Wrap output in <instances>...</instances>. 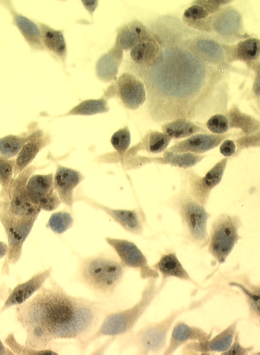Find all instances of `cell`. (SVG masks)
Masks as SVG:
<instances>
[{"instance_id":"cell-1","label":"cell","mask_w":260,"mask_h":355,"mask_svg":"<svg viewBox=\"0 0 260 355\" xmlns=\"http://www.w3.org/2000/svg\"><path fill=\"white\" fill-rule=\"evenodd\" d=\"M110 311L105 302L74 297L50 277L30 300L15 306V316L26 346L53 349L56 341L71 340L80 350Z\"/></svg>"},{"instance_id":"cell-2","label":"cell","mask_w":260,"mask_h":355,"mask_svg":"<svg viewBox=\"0 0 260 355\" xmlns=\"http://www.w3.org/2000/svg\"><path fill=\"white\" fill-rule=\"evenodd\" d=\"M226 290L221 286L210 289L204 297L192 302L189 306L172 311L165 318L148 323L139 330L117 338L119 352L134 347L138 354H162L167 347L168 334L177 319L183 313L196 310L209 302L216 295Z\"/></svg>"},{"instance_id":"cell-3","label":"cell","mask_w":260,"mask_h":355,"mask_svg":"<svg viewBox=\"0 0 260 355\" xmlns=\"http://www.w3.org/2000/svg\"><path fill=\"white\" fill-rule=\"evenodd\" d=\"M127 270L117 254L100 252L80 257L76 281L102 297H110L117 291Z\"/></svg>"},{"instance_id":"cell-4","label":"cell","mask_w":260,"mask_h":355,"mask_svg":"<svg viewBox=\"0 0 260 355\" xmlns=\"http://www.w3.org/2000/svg\"><path fill=\"white\" fill-rule=\"evenodd\" d=\"M181 184L178 191L165 202L180 217L183 227V240L186 245L199 250L207 246L209 232L207 223L211 214L189 195L185 177L180 173Z\"/></svg>"},{"instance_id":"cell-5","label":"cell","mask_w":260,"mask_h":355,"mask_svg":"<svg viewBox=\"0 0 260 355\" xmlns=\"http://www.w3.org/2000/svg\"><path fill=\"white\" fill-rule=\"evenodd\" d=\"M162 288L157 285L156 279H149L142 291L140 300L132 307L110 311L104 316L100 327L80 349L84 353L89 346L104 337L118 338L133 331L137 322L149 308Z\"/></svg>"},{"instance_id":"cell-6","label":"cell","mask_w":260,"mask_h":355,"mask_svg":"<svg viewBox=\"0 0 260 355\" xmlns=\"http://www.w3.org/2000/svg\"><path fill=\"white\" fill-rule=\"evenodd\" d=\"M47 166L48 164L30 165L14 178L7 197L0 200V212L17 218L37 219L41 211L28 198L26 186L30 178L37 171L44 169Z\"/></svg>"},{"instance_id":"cell-7","label":"cell","mask_w":260,"mask_h":355,"mask_svg":"<svg viewBox=\"0 0 260 355\" xmlns=\"http://www.w3.org/2000/svg\"><path fill=\"white\" fill-rule=\"evenodd\" d=\"M243 225L236 215L222 214L212 223L209 234V253L218 262L224 263L241 239L239 230Z\"/></svg>"},{"instance_id":"cell-8","label":"cell","mask_w":260,"mask_h":355,"mask_svg":"<svg viewBox=\"0 0 260 355\" xmlns=\"http://www.w3.org/2000/svg\"><path fill=\"white\" fill-rule=\"evenodd\" d=\"M37 220L10 217L0 212V222L5 228L8 241V252L2 269L3 275H9L10 265L17 263L21 259L24 244Z\"/></svg>"},{"instance_id":"cell-9","label":"cell","mask_w":260,"mask_h":355,"mask_svg":"<svg viewBox=\"0 0 260 355\" xmlns=\"http://www.w3.org/2000/svg\"><path fill=\"white\" fill-rule=\"evenodd\" d=\"M229 158H224L216 164L205 176H201L192 168L180 171L186 180L191 197L203 207H206L212 191L222 181Z\"/></svg>"},{"instance_id":"cell-10","label":"cell","mask_w":260,"mask_h":355,"mask_svg":"<svg viewBox=\"0 0 260 355\" xmlns=\"http://www.w3.org/2000/svg\"><path fill=\"white\" fill-rule=\"evenodd\" d=\"M74 200L83 202L95 210L103 211L124 230L134 235H142L147 223V216L140 208L133 210L113 209L86 196L81 189L75 191Z\"/></svg>"},{"instance_id":"cell-11","label":"cell","mask_w":260,"mask_h":355,"mask_svg":"<svg viewBox=\"0 0 260 355\" xmlns=\"http://www.w3.org/2000/svg\"><path fill=\"white\" fill-rule=\"evenodd\" d=\"M106 243L118 255L127 269L138 271L142 279L159 278V273L151 268L145 255L133 243L124 239L106 236Z\"/></svg>"},{"instance_id":"cell-12","label":"cell","mask_w":260,"mask_h":355,"mask_svg":"<svg viewBox=\"0 0 260 355\" xmlns=\"http://www.w3.org/2000/svg\"><path fill=\"white\" fill-rule=\"evenodd\" d=\"M26 191L32 202L41 211H55L62 203L55 189L53 173H34L27 182Z\"/></svg>"},{"instance_id":"cell-13","label":"cell","mask_w":260,"mask_h":355,"mask_svg":"<svg viewBox=\"0 0 260 355\" xmlns=\"http://www.w3.org/2000/svg\"><path fill=\"white\" fill-rule=\"evenodd\" d=\"M243 135H244L242 132H229L220 135L198 133L173 145L167 151L172 153H192L199 155L215 149L228 138Z\"/></svg>"},{"instance_id":"cell-14","label":"cell","mask_w":260,"mask_h":355,"mask_svg":"<svg viewBox=\"0 0 260 355\" xmlns=\"http://www.w3.org/2000/svg\"><path fill=\"white\" fill-rule=\"evenodd\" d=\"M53 268H50L34 275L26 282L17 284L8 295L4 304L0 309V315L6 311L21 305L30 300L51 277Z\"/></svg>"},{"instance_id":"cell-15","label":"cell","mask_w":260,"mask_h":355,"mask_svg":"<svg viewBox=\"0 0 260 355\" xmlns=\"http://www.w3.org/2000/svg\"><path fill=\"white\" fill-rule=\"evenodd\" d=\"M240 319L231 323L228 328L213 338L205 342H189L182 349L183 354H211L223 353L232 344Z\"/></svg>"},{"instance_id":"cell-16","label":"cell","mask_w":260,"mask_h":355,"mask_svg":"<svg viewBox=\"0 0 260 355\" xmlns=\"http://www.w3.org/2000/svg\"><path fill=\"white\" fill-rule=\"evenodd\" d=\"M84 179L85 177L79 171L57 165L54 175L55 189L62 202L68 207L72 214L75 191Z\"/></svg>"},{"instance_id":"cell-17","label":"cell","mask_w":260,"mask_h":355,"mask_svg":"<svg viewBox=\"0 0 260 355\" xmlns=\"http://www.w3.org/2000/svg\"><path fill=\"white\" fill-rule=\"evenodd\" d=\"M115 93L124 107L131 110L138 109L147 100L145 85L134 76L127 73L119 78Z\"/></svg>"},{"instance_id":"cell-18","label":"cell","mask_w":260,"mask_h":355,"mask_svg":"<svg viewBox=\"0 0 260 355\" xmlns=\"http://www.w3.org/2000/svg\"><path fill=\"white\" fill-rule=\"evenodd\" d=\"M213 332L208 334L199 327H191L186 322L178 320L173 325L169 343L162 354L171 355L180 347L189 342H205L212 338Z\"/></svg>"},{"instance_id":"cell-19","label":"cell","mask_w":260,"mask_h":355,"mask_svg":"<svg viewBox=\"0 0 260 355\" xmlns=\"http://www.w3.org/2000/svg\"><path fill=\"white\" fill-rule=\"evenodd\" d=\"M229 287L238 288L243 295L248 309V319L259 327L260 320V288L252 283L249 275L242 274L230 279Z\"/></svg>"},{"instance_id":"cell-20","label":"cell","mask_w":260,"mask_h":355,"mask_svg":"<svg viewBox=\"0 0 260 355\" xmlns=\"http://www.w3.org/2000/svg\"><path fill=\"white\" fill-rule=\"evenodd\" d=\"M50 142L49 134L41 130H34L30 139L25 144L15 159L14 178L30 166L39 152Z\"/></svg>"},{"instance_id":"cell-21","label":"cell","mask_w":260,"mask_h":355,"mask_svg":"<svg viewBox=\"0 0 260 355\" xmlns=\"http://www.w3.org/2000/svg\"><path fill=\"white\" fill-rule=\"evenodd\" d=\"M12 17V22L18 28L26 43L34 51H44L39 26L30 19L19 13L11 1H0Z\"/></svg>"},{"instance_id":"cell-22","label":"cell","mask_w":260,"mask_h":355,"mask_svg":"<svg viewBox=\"0 0 260 355\" xmlns=\"http://www.w3.org/2000/svg\"><path fill=\"white\" fill-rule=\"evenodd\" d=\"M151 268L161 275L162 282L160 285L162 287H165L167 279L170 277H175L200 287L185 269L176 252L162 254L160 259Z\"/></svg>"},{"instance_id":"cell-23","label":"cell","mask_w":260,"mask_h":355,"mask_svg":"<svg viewBox=\"0 0 260 355\" xmlns=\"http://www.w3.org/2000/svg\"><path fill=\"white\" fill-rule=\"evenodd\" d=\"M123 59V49L115 41L113 46L98 60L96 64L98 78L105 83H109L117 77Z\"/></svg>"},{"instance_id":"cell-24","label":"cell","mask_w":260,"mask_h":355,"mask_svg":"<svg viewBox=\"0 0 260 355\" xmlns=\"http://www.w3.org/2000/svg\"><path fill=\"white\" fill-rule=\"evenodd\" d=\"M39 24L44 49L54 58L59 59L61 63L66 65L68 49L63 32L55 31V29L41 22H39Z\"/></svg>"},{"instance_id":"cell-25","label":"cell","mask_w":260,"mask_h":355,"mask_svg":"<svg viewBox=\"0 0 260 355\" xmlns=\"http://www.w3.org/2000/svg\"><path fill=\"white\" fill-rule=\"evenodd\" d=\"M130 55L136 64L143 67H154L163 58V52L155 38L141 42L131 50Z\"/></svg>"},{"instance_id":"cell-26","label":"cell","mask_w":260,"mask_h":355,"mask_svg":"<svg viewBox=\"0 0 260 355\" xmlns=\"http://www.w3.org/2000/svg\"><path fill=\"white\" fill-rule=\"evenodd\" d=\"M171 139L162 132L151 130L144 136L141 141L129 150L120 162H124L142 150L151 154L162 153L167 150Z\"/></svg>"},{"instance_id":"cell-27","label":"cell","mask_w":260,"mask_h":355,"mask_svg":"<svg viewBox=\"0 0 260 355\" xmlns=\"http://www.w3.org/2000/svg\"><path fill=\"white\" fill-rule=\"evenodd\" d=\"M154 38L145 26L138 21H133L120 29L117 42L123 50L128 51L144 40Z\"/></svg>"},{"instance_id":"cell-28","label":"cell","mask_w":260,"mask_h":355,"mask_svg":"<svg viewBox=\"0 0 260 355\" xmlns=\"http://www.w3.org/2000/svg\"><path fill=\"white\" fill-rule=\"evenodd\" d=\"M227 54L228 61H241L244 62H252L258 60L260 53L259 40L255 38H250L234 46H223Z\"/></svg>"},{"instance_id":"cell-29","label":"cell","mask_w":260,"mask_h":355,"mask_svg":"<svg viewBox=\"0 0 260 355\" xmlns=\"http://www.w3.org/2000/svg\"><path fill=\"white\" fill-rule=\"evenodd\" d=\"M229 130L239 129L245 136H249L259 132V121L254 116L241 111L237 105H233L226 111Z\"/></svg>"},{"instance_id":"cell-30","label":"cell","mask_w":260,"mask_h":355,"mask_svg":"<svg viewBox=\"0 0 260 355\" xmlns=\"http://www.w3.org/2000/svg\"><path fill=\"white\" fill-rule=\"evenodd\" d=\"M162 131L171 139L188 138L201 132L208 133L207 130L196 125L188 118H178L166 123L162 126Z\"/></svg>"},{"instance_id":"cell-31","label":"cell","mask_w":260,"mask_h":355,"mask_svg":"<svg viewBox=\"0 0 260 355\" xmlns=\"http://www.w3.org/2000/svg\"><path fill=\"white\" fill-rule=\"evenodd\" d=\"M33 132L32 130L30 133L10 135L0 138V157L8 159L17 157L25 144L30 139Z\"/></svg>"},{"instance_id":"cell-32","label":"cell","mask_w":260,"mask_h":355,"mask_svg":"<svg viewBox=\"0 0 260 355\" xmlns=\"http://www.w3.org/2000/svg\"><path fill=\"white\" fill-rule=\"evenodd\" d=\"M109 111L108 101L105 98L85 100L66 113L56 116L55 117H62L73 115L79 116H92L98 114L106 113Z\"/></svg>"},{"instance_id":"cell-33","label":"cell","mask_w":260,"mask_h":355,"mask_svg":"<svg viewBox=\"0 0 260 355\" xmlns=\"http://www.w3.org/2000/svg\"><path fill=\"white\" fill-rule=\"evenodd\" d=\"M163 155L167 164L182 169L191 168L205 158V156L192 153H172L168 151H166Z\"/></svg>"},{"instance_id":"cell-34","label":"cell","mask_w":260,"mask_h":355,"mask_svg":"<svg viewBox=\"0 0 260 355\" xmlns=\"http://www.w3.org/2000/svg\"><path fill=\"white\" fill-rule=\"evenodd\" d=\"M15 159H8L0 157V200L5 199L14 180Z\"/></svg>"},{"instance_id":"cell-35","label":"cell","mask_w":260,"mask_h":355,"mask_svg":"<svg viewBox=\"0 0 260 355\" xmlns=\"http://www.w3.org/2000/svg\"><path fill=\"white\" fill-rule=\"evenodd\" d=\"M74 224V218L71 212L62 211L53 213L46 226L56 234H63L69 230Z\"/></svg>"},{"instance_id":"cell-36","label":"cell","mask_w":260,"mask_h":355,"mask_svg":"<svg viewBox=\"0 0 260 355\" xmlns=\"http://www.w3.org/2000/svg\"><path fill=\"white\" fill-rule=\"evenodd\" d=\"M6 345L17 355H57L59 352L50 349H35L22 345L17 342L14 333H10L5 340Z\"/></svg>"},{"instance_id":"cell-37","label":"cell","mask_w":260,"mask_h":355,"mask_svg":"<svg viewBox=\"0 0 260 355\" xmlns=\"http://www.w3.org/2000/svg\"><path fill=\"white\" fill-rule=\"evenodd\" d=\"M111 143L120 157V161L129 150L131 143V132L126 126L115 132L111 138Z\"/></svg>"},{"instance_id":"cell-38","label":"cell","mask_w":260,"mask_h":355,"mask_svg":"<svg viewBox=\"0 0 260 355\" xmlns=\"http://www.w3.org/2000/svg\"><path fill=\"white\" fill-rule=\"evenodd\" d=\"M207 128L214 135H224L229 131L227 118L224 114L217 113L209 118Z\"/></svg>"},{"instance_id":"cell-39","label":"cell","mask_w":260,"mask_h":355,"mask_svg":"<svg viewBox=\"0 0 260 355\" xmlns=\"http://www.w3.org/2000/svg\"><path fill=\"white\" fill-rule=\"evenodd\" d=\"M234 142L238 148L235 155H238L243 150L259 146V132L249 136L239 137L234 140Z\"/></svg>"},{"instance_id":"cell-40","label":"cell","mask_w":260,"mask_h":355,"mask_svg":"<svg viewBox=\"0 0 260 355\" xmlns=\"http://www.w3.org/2000/svg\"><path fill=\"white\" fill-rule=\"evenodd\" d=\"M254 349V346L243 347L240 340V333L236 332L233 343L231 344L230 348L221 353L222 355H248Z\"/></svg>"},{"instance_id":"cell-41","label":"cell","mask_w":260,"mask_h":355,"mask_svg":"<svg viewBox=\"0 0 260 355\" xmlns=\"http://www.w3.org/2000/svg\"><path fill=\"white\" fill-rule=\"evenodd\" d=\"M210 16V15L204 8L193 6L185 11L183 19L189 21H198L205 19Z\"/></svg>"},{"instance_id":"cell-42","label":"cell","mask_w":260,"mask_h":355,"mask_svg":"<svg viewBox=\"0 0 260 355\" xmlns=\"http://www.w3.org/2000/svg\"><path fill=\"white\" fill-rule=\"evenodd\" d=\"M233 1H224V0H210V1H195L194 6L204 8L210 15L216 13L223 6Z\"/></svg>"},{"instance_id":"cell-43","label":"cell","mask_w":260,"mask_h":355,"mask_svg":"<svg viewBox=\"0 0 260 355\" xmlns=\"http://www.w3.org/2000/svg\"><path fill=\"white\" fill-rule=\"evenodd\" d=\"M236 152V146L234 140L225 139L220 146V153L229 158L234 156Z\"/></svg>"},{"instance_id":"cell-44","label":"cell","mask_w":260,"mask_h":355,"mask_svg":"<svg viewBox=\"0 0 260 355\" xmlns=\"http://www.w3.org/2000/svg\"><path fill=\"white\" fill-rule=\"evenodd\" d=\"M82 3L85 8L89 11L91 16H93L99 4L98 1H84V0H82Z\"/></svg>"},{"instance_id":"cell-45","label":"cell","mask_w":260,"mask_h":355,"mask_svg":"<svg viewBox=\"0 0 260 355\" xmlns=\"http://www.w3.org/2000/svg\"><path fill=\"white\" fill-rule=\"evenodd\" d=\"M0 355H15L0 339Z\"/></svg>"},{"instance_id":"cell-46","label":"cell","mask_w":260,"mask_h":355,"mask_svg":"<svg viewBox=\"0 0 260 355\" xmlns=\"http://www.w3.org/2000/svg\"><path fill=\"white\" fill-rule=\"evenodd\" d=\"M8 252V245L0 241V259L6 258Z\"/></svg>"},{"instance_id":"cell-47","label":"cell","mask_w":260,"mask_h":355,"mask_svg":"<svg viewBox=\"0 0 260 355\" xmlns=\"http://www.w3.org/2000/svg\"><path fill=\"white\" fill-rule=\"evenodd\" d=\"M7 297V288L6 286H0V302L3 301Z\"/></svg>"}]
</instances>
